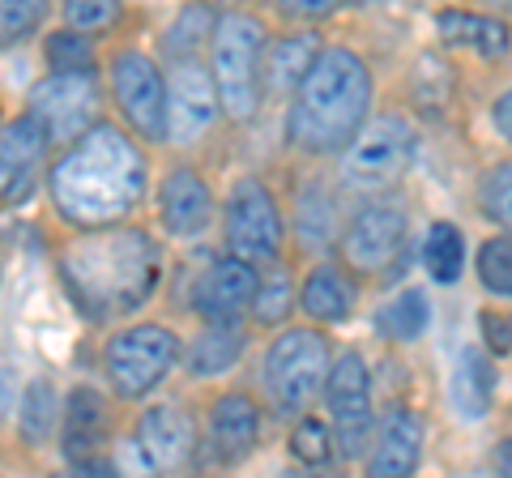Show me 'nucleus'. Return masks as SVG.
Returning <instances> with one entry per match:
<instances>
[{
	"instance_id": "nucleus-1",
	"label": "nucleus",
	"mask_w": 512,
	"mask_h": 478,
	"mask_svg": "<svg viewBox=\"0 0 512 478\" xmlns=\"http://www.w3.org/2000/svg\"><path fill=\"white\" fill-rule=\"evenodd\" d=\"M146 154L128 133L90 124L52 163V205L77 231L116 227L146 197Z\"/></svg>"
},
{
	"instance_id": "nucleus-2",
	"label": "nucleus",
	"mask_w": 512,
	"mask_h": 478,
	"mask_svg": "<svg viewBox=\"0 0 512 478\" xmlns=\"http://www.w3.org/2000/svg\"><path fill=\"white\" fill-rule=\"evenodd\" d=\"M60 278L90 321L137 312L163 278V252L137 227H94L60 252Z\"/></svg>"
},
{
	"instance_id": "nucleus-3",
	"label": "nucleus",
	"mask_w": 512,
	"mask_h": 478,
	"mask_svg": "<svg viewBox=\"0 0 512 478\" xmlns=\"http://www.w3.org/2000/svg\"><path fill=\"white\" fill-rule=\"evenodd\" d=\"M372 69L350 47H320L291 94L286 133L303 154H338L372 111Z\"/></svg>"
},
{
	"instance_id": "nucleus-4",
	"label": "nucleus",
	"mask_w": 512,
	"mask_h": 478,
	"mask_svg": "<svg viewBox=\"0 0 512 478\" xmlns=\"http://www.w3.org/2000/svg\"><path fill=\"white\" fill-rule=\"evenodd\" d=\"M261 56L265 26L252 13H222L210 39V77L218 90V111L235 124H248L261 107Z\"/></svg>"
},
{
	"instance_id": "nucleus-5",
	"label": "nucleus",
	"mask_w": 512,
	"mask_h": 478,
	"mask_svg": "<svg viewBox=\"0 0 512 478\" xmlns=\"http://www.w3.org/2000/svg\"><path fill=\"white\" fill-rule=\"evenodd\" d=\"M329 342L316 329H286L265 350V389L282 414H303L329 376Z\"/></svg>"
},
{
	"instance_id": "nucleus-6",
	"label": "nucleus",
	"mask_w": 512,
	"mask_h": 478,
	"mask_svg": "<svg viewBox=\"0 0 512 478\" xmlns=\"http://www.w3.org/2000/svg\"><path fill=\"white\" fill-rule=\"evenodd\" d=\"M180 355H184V346L167 325H133V329H120L107 342L103 368H107L111 389L128 397V402H137V397H146L163 385L171 368L180 363Z\"/></svg>"
},
{
	"instance_id": "nucleus-7",
	"label": "nucleus",
	"mask_w": 512,
	"mask_h": 478,
	"mask_svg": "<svg viewBox=\"0 0 512 478\" xmlns=\"http://www.w3.org/2000/svg\"><path fill=\"white\" fill-rule=\"evenodd\" d=\"M414 158V129L402 116L363 120L359 133L342 146V175L359 193H384L410 171Z\"/></svg>"
},
{
	"instance_id": "nucleus-8",
	"label": "nucleus",
	"mask_w": 512,
	"mask_h": 478,
	"mask_svg": "<svg viewBox=\"0 0 512 478\" xmlns=\"http://www.w3.org/2000/svg\"><path fill=\"white\" fill-rule=\"evenodd\" d=\"M325 406L333 419V444L346 461H355L367 453L372 444V427H376V406H372V372L359 350H346L329 363L325 376Z\"/></svg>"
},
{
	"instance_id": "nucleus-9",
	"label": "nucleus",
	"mask_w": 512,
	"mask_h": 478,
	"mask_svg": "<svg viewBox=\"0 0 512 478\" xmlns=\"http://www.w3.org/2000/svg\"><path fill=\"white\" fill-rule=\"evenodd\" d=\"M286 244V222L261 180H239L227 197V248L252 265H274Z\"/></svg>"
},
{
	"instance_id": "nucleus-10",
	"label": "nucleus",
	"mask_w": 512,
	"mask_h": 478,
	"mask_svg": "<svg viewBox=\"0 0 512 478\" xmlns=\"http://www.w3.org/2000/svg\"><path fill=\"white\" fill-rule=\"evenodd\" d=\"M30 116L47 141H73L99 120V86L94 73H47L30 90Z\"/></svg>"
},
{
	"instance_id": "nucleus-11",
	"label": "nucleus",
	"mask_w": 512,
	"mask_h": 478,
	"mask_svg": "<svg viewBox=\"0 0 512 478\" xmlns=\"http://www.w3.org/2000/svg\"><path fill=\"white\" fill-rule=\"evenodd\" d=\"M111 90L137 137L167 141V77L146 52H120L111 60Z\"/></svg>"
},
{
	"instance_id": "nucleus-12",
	"label": "nucleus",
	"mask_w": 512,
	"mask_h": 478,
	"mask_svg": "<svg viewBox=\"0 0 512 478\" xmlns=\"http://www.w3.org/2000/svg\"><path fill=\"white\" fill-rule=\"evenodd\" d=\"M214 120H218V90L210 69L197 56L175 60V69L167 77V137L197 141L210 133Z\"/></svg>"
},
{
	"instance_id": "nucleus-13",
	"label": "nucleus",
	"mask_w": 512,
	"mask_h": 478,
	"mask_svg": "<svg viewBox=\"0 0 512 478\" xmlns=\"http://www.w3.org/2000/svg\"><path fill=\"white\" fill-rule=\"evenodd\" d=\"M111 432V406L99 389L90 385H77L69 393V406H64V432H60V444H64V457H69L73 470H90V474H111L107 457H99L103 440Z\"/></svg>"
},
{
	"instance_id": "nucleus-14",
	"label": "nucleus",
	"mask_w": 512,
	"mask_h": 478,
	"mask_svg": "<svg viewBox=\"0 0 512 478\" xmlns=\"http://www.w3.org/2000/svg\"><path fill=\"white\" fill-rule=\"evenodd\" d=\"M406 244V214L397 205H367L350 218L342 235V257L359 274H380Z\"/></svg>"
},
{
	"instance_id": "nucleus-15",
	"label": "nucleus",
	"mask_w": 512,
	"mask_h": 478,
	"mask_svg": "<svg viewBox=\"0 0 512 478\" xmlns=\"http://www.w3.org/2000/svg\"><path fill=\"white\" fill-rule=\"evenodd\" d=\"M47 133L35 116H22L0 129V205H22L35 193L47 163Z\"/></svg>"
},
{
	"instance_id": "nucleus-16",
	"label": "nucleus",
	"mask_w": 512,
	"mask_h": 478,
	"mask_svg": "<svg viewBox=\"0 0 512 478\" xmlns=\"http://www.w3.org/2000/svg\"><path fill=\"white\" fill-rule=\"evenodd\" d=\"M133 449L141 457V466H150V470H167V474L184 470L192 453H197V427H192V419L175 402L150 406L137 419Z\"/></svg>"
},
{
	"instance_id": "nucleus-17",
	"label": "nucleus",
	"mask_w": 512,
	"mask_h": 478,
	"mask_svg": "<svg viewBox=\"0 0 512 478\" xmlns=\"http://www.w3.org/2000/svg\"><path fill=\"white\" fill-rule=\"evenodd\" d=\"M256 265L235 257L210 261V269H201L197 286H192V312L205 316V321H235V316H244L252 295H256Z\"/></svg>"
},
{
	"instance_id": "nucleus-18",
	"label": "nucleus",
	"mask_w": 512,
	"mask_h": 478,
	"mask_svg": "<svg viewBox=\"0 0 512 478\" xmlns=\"http://www.w3.org/2000/svg\"><path fill=\"white\" fill-rule=\"evenodd\" d=\"M158 214L175 239H197L214 222V193L192 167H175L158 188Z\"/></svg>"
},
{
	"instance_id": "nucleus-19",
	"label": "nucleus",
	"mask_w": 512,
	"mask_h": 478,
	"mask_svg": "<svg viewBox=\"0 0 512 478\" xmlns=\"http://www.w3.org/2000/svg\"><path fill=\"white\" fill-rule=\"evenodd\" d=\"M423 457V419L406 406L384 414L380 432L372 436V453H367V474L376 478H406L419 470Z\"/></svg>"
},
{
	"instance_id": "nucleus-20",
	"label": "nucleus",
	"mask_w": 512,
	"mask_h": 478,
	"mask_svg": "<svg viewBox=\"0 0 512 478\" xmlns=\"http://www.w3.org/2000/svg\"><path fill=\"white\" fill-rule=\"evenodd\" d=\"M256 440H261V410L248 393H227L218 397L214 410H210V449H214V461L222 466H235L244 461Z\"/></svg>"
},
{
	"instance_id": "nucleus-21",
	"label": "nucleus",
	"mask_w": 512,
	"mask_h": 478,
	"mask_svg": "<svg viewBox=\"0 0 512 478\" xmlns=\"http://www.w3.org/2000/svg\"><path fill=\"white\" fill-rule=\"evenodd\" d=\"M436 30L448 47L457 52H474L483 60H504L512 52V30L491 18V13H474V9H440L436 13Z\"/></svg>"
},
{
	"instance_id": "nucleus-22",
	"label": "nucleus",
	"mask_w": 512,
	"mask_h": 478,
	"mask_svg": "<svg viewBox=\"0 0 512 478\" xmlns=\"http://www.w3.org/2000/svg\"><path fill=\"white\" fill-rule=\"evenodd\" d=\"M491 397H495V368L487 359V350L466 346L457 355V368L448 376V406L457 419L478 423L491 414Z\"/></svg>"
},
{
	"instance_id": "nucleus-23",
	"label": "nucleus",
	"mask_w": 512,
	"mask_h": 478,
	"mask_svg": "<svg viewBox=\"0 0 512 478\" xmlns=\"http://www.w3.org/2000/svg\"><path fill=\"white\" fill-rule=\"evenodd\" d=\"M299 308L320 325H338L350 316V308H355V291H350V282L342 278V269L316 265L299 291Z\"/></svg>"
},
{
	"instance_id": "nucleus-24",
	"label": "nucleus",
	"mask_w": 512,
	"mask_h": 478,
	"mask_svg": "<svg viewBox=\"0 0 512 478\" xmlns=\"http://www.w3.org/2000/svg\"><path fill=\"white\" fill-rule=\"evenodd\" d=\"M239 355H244V329L235 321H210V329L188 346V376H222L235 368Z\"/></svg>"
},
{
	"instance_id": "nucleus-25",
	"label": "nucleus",
	"mask_w": 512,
	"mask_h": 478,
	"mask_svg": "<svg viewBox=\"0 0 512 478\" xmlns=\"http://www.w3.org/2000/svg\"><path fill=\"white\" fill-rule=\"evenodd\" d=\"M423 265H427V278L440 286H453L466 274V235H461V227L444 218L431 222L423 239Z\"/></svg>"
},
{
	"instance_id": "nucleus-26",
	"label": "nucleus",
	"mask_w": 512,
	"mask_h": 478,
	"mask_svg": "<svg viewBox=\"0 0 512 478\" xmlns=\"http://www.w3.org/2000/svg\"><path fill=\"white\" fill-rule=\"evenodd\" d=\"M320 52V39L316 35H295V39H282L269 47V56H261V77H269L274 90H295L299 77L308 73V65Z\"/></svg>"
},
{
	"instance_id": "nucleus-27",
	"label": "nucleus",
	"mask_w": 512,
	"mask_h": 478,
	"mask_svg": "<svg viewBox=\"0 0 512 478\" xmlns=\"http://www.w3.org/2000/svg\"><path fill=\"white\" fill-rule=\"evenodd\" d=\"M56 419H60V397L52 389V380H30L26 393H22V406H18V432L30 449L52 440L56 432Z\"/></svg>"
},
{
	"instance_id": "nucleus-28",
	"label": "nucleus",
	"mask_w": 512,
	"mask_h": 478,
	"mask_svg": "<svg viewBox=\"0 0 512 478\" xmlns=\"http://www.w3.org/2000/svg\"><path fill=\"white\" fill-rule=\"evenodd\" d=\"M427 325H431V299L423 286H406V291L380 312V329H384V338H393V342H419Z\"/></svg>"
},
{
	"instance_id": "nucleus-29",
	"label": "nucleus",
	"mask_w": 512,
	"mask_h": 478,
	"mask_svg": "<svg viewBox=\"0 0 512 478\" xmlns=\"http://www.w3.org/2000/svg\"><path fill=\"white\" fill-rule=\"evenodd\" d=\"M214 22H218V13L205 5V0H192V5H184L180 13H175L171 30H167V52H171L175 60L197 56L201 47L214 39Z\"/></svg>"
},
{
	"instance_id": "nucleus-30",
	"label": "nucleus",
	"mask_w": 512,
	"mask_h": 478,
	"mask_svg": "<svg viewBox=\"0 0 512 478\" xmlns=\"http://www.w3.org/2000/svg\"><path fill=\"white\" fill-rule=\"evenodd\" d=\"M295 304H299L295 282L286 274H278V269H269L265 278H256V295H252L248 312L256 316V325H282Z\"/></svg>"
},
{
	"instance_id": "nucleus-31",
	"label": "nucleus",
	"mask_w": 512,
	"mask_h": 478,
	"mask_svg": "<svg viewBox=\"0 0 512 478\" xmlns=\"http://www.w3.org/2000/svg\"><path fill=\"white\" fill-rule=\"evenodd\" d=\"M47 65L52 73H94V47H90V35L82 30H56L52 39H47Z\"/></svg>"
},
{
	"instance_id": "nucleus-32",
	"label": "nucleus",
	"mask_w": 512,
	"mask_h": 478,
	"mask_svg": "<svg viewBox=\"0 0 512 478\" xmlns=\"http://www.w3.org/2000/svg\"><path fill=\"white\" fill-rule=\"evenodd\" d=\"M478 282L487 286L491 295H512V231L508 235H491L483 248H478Z\"/></svg>"
},
{
	"instance_id": "nucleus-33",
	"label": "nucleus",
	"mask_w": 512,
	"mask_h": 478,
	"mask_svg": "<svg viewBox=\"0 0 512 478\" xmlns=\"http://www.w3.org/2000/svg\"><path fill=\"white\" fill-rule=\"evenodd\" d=\"M47 18V0H0V47L30 39Z\"/></svg>"
},
{
	"instance_id": "nucleus-34",
	"label": "nucleus",
	"mask_w": 512,
	"mask_h": 478,
	"mask_svg": "<svg viewBox=\"0 0 512 478\" xmlns=\"http://www.w3.org/2000/svg\"><path fill=\"white\" fill-rule=\"evenodd\" d=\"M333 449H338V444H333V427L312 419V414H303L291 432V453L303 461V466H329Z\"/></svg>"
},
{
	"instance_id": "nucleus-35",
	"label": "nucleus",
	"mask_w": 512,
	"mask_h": 478,
	"mask_svg": "<svg viewBox=\"0 0 512 478\" xmlns=\"http://www.w3.org/2000/svg\"><path fill=\"white\" fill-rule=\"evenodd\" d=\"M448 94H453V69L444 65L440 56H419V65H414V99L423 107H444Z\"/></svg>"
},
{
	"instance_id": "nucleus-36",
	"label": "nucleus",
	"mask_w": 512,
	"mask_h": 478,
	"mask_svg": "<svg viewBox=\"0 0 512 478\" xmlns=\"http://www.w3.org/2000/svg\"><path fill=\"white\" fill-rule=\"evenodd\" d=\"M120 0H64V22L82 35H103L107 26H116Z\"/></svg>"
},
{
	"instance_id": "nucleus-37",
	"label": "nucleus",
	"mask_w": 512,
	"mask_h": 478,
	"mask_svg": "<svg viewBox=\"0 0 512 478\" xmlns=\"http://www.w3.org/2000/svg\"><path fill=\"white\" fill-rule=\"evenodd\" d=\"M483 210L500 222L504 231H512V163L495 167L483 184Z\"/></svg>"
},
{
	"instance_id": "nucleus-38",
	"label": "nucleus",
	"mask_w": 512,
	"mask_h": 478,
	"mask_svg": "<svg viewBox=\"0 0 512 478\" xmlns=\"http://www.w3.org/2000/svg\"><path fill=\"white\" fill-rule=\"evenodd\" d=\"M478 329H483L491 355H508L512 350V316L508 312H483L478 316Z\"/></svg>"
},
{
	"instance_id": "nucleus-39",
	"label": "nucleus",
	"mask_w": 512,
	"mask_h": 478,
	"mask_svg": "<svg viewBox=\"0 0 512 478\" xmlns=\"http://www.w3.org/2000/svg\"><path fill=\"white\" fill-rule=\"evenodd\" d=\"M342 0H282V13L286 18H299V22H316V18H329Z\"/></svg>"
},
{
	"instance_id": "nucleus-40",
	"label": "nucleus",
	"mask_w": 512,
	"mask_h": 478,
	"mask_svg": "<svg viewBox=\"0 0 512 478\" xmlns=\"http://www.w3.org/2000/svg\"><path fill=\"white\" fill-rule=\"evenodd\" d=\"M491 120H495V129L504 133V141H512V86L495 99V107H491Z\"/></svg>"
},
{
	"instance_id": "nucleus-41",
	"label": "nucleus",
	"mask_w": 512,
	"mask_h": 478,
	"mask_svg": "<svg viewBox=\"0 0 512 478\" xmlns=\"http://www.w3.org/2000/svg\"><path fill=\"white\" fill-rule=\"evenodd\" d=\"M495 470H500V474H512V440H504L500 449H495Z\"/></svg>"
},
{
	"instance_id": "nucleus-42",
	"label": "nucleus",
	"mask_w": 512,
	"mask_h": 478,
	"mask_svg": "<svg viewBox=\"0 0 512 478\" xmlns=\"http://www.w3.org/2000/svg\"><path fill=\"white\" fill-rule=\"evenodd\" d=\"M491 9H500V13H512V0H487Z\"/></svg>"
}]
</instances>
